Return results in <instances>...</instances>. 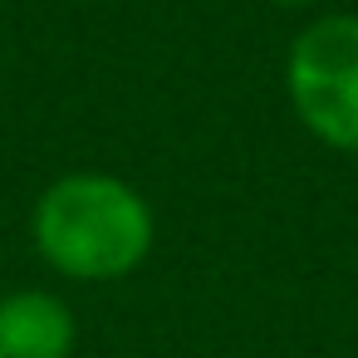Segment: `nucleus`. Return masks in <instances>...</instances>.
<instances>
[{"label":"nucleus","mask_w":358,"mask_h":358,"mask_svg":"<svg viewBox=\"0 0 358 358\" xmlns=\"http://www.w3.org/2000/svg\"><path fill=\"white\" fill-rule=\"evenodd\" d=\"M30 236L40 260L64 280L108 285L152 255L157 216L133 182L113 172H69L40 192Z\"/></svg>","instance_id":"obj_1"},{"label":"nucleus","mask_w":358,"mask_h":358,"mask_svg":"<svg viewBox=\"0 0 358 358\" xmlns=\"http://www.w3.org/2000/svg\"><path fill=\"white\" fill-rule=\"evenodd\" d=\"M294 118L334 152H358V15L309 20L285 59Z\"/></svg>","instance_id":"obj_2"},{"label":"nucleus","mask_w":358,"mask_h":358,"mask_svg":"<svg viewBox=\"0 0 358 358\" xmlns=\"http://www.w3.org/2000/svg\"><path fill=\"white\" fill-rule=\"evenodd\" d=\"M79 343L74 309L50 289L0 294V358H69Z\"/></svg>","instance_id":"obj_3"},{"label":"nucleus","mask_w":358,"mask_h":358,"mask_svg":"<svg viewBox=\"0 0 358 358\" xmlns=\"http://www.w3.org/2000/svg\"><path fill=\"white\" fill-rule=\"evenodd\" d=\"M270 6H280V10H304V6H314V0H270Z\"/></svg>","instance_id":"obj_4"}]
</instances>
